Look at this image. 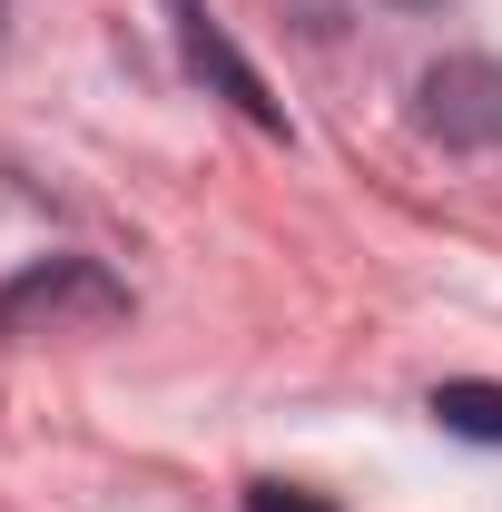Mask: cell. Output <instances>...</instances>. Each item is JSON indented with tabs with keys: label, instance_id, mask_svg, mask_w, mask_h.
<instances>
[{
	"label": "cell",
	"instance_id": "cell-1",
	"mask_svg": "<svg viewBox=\"0 0 502 512\" xmlns=\"http://www.w3.org/2000/svg\"><path fill=\"white\" fill-rule=\"evenodd\" d=\"M128 316V286L89 256H40L0 286V345L20 335H79V325H119Z\"/></svg>",
	"mask_w": 502,
	"mask_h": 512
},
{
	"label": "cell",
	"instance_id": "cell-2",
	"mask_svg": "<svg viewBox=\"0 0 502 512\" xmlns=\"http://www.w3.org/2000/svg\"><path fill=\"white\" fill-rule=\"evenodd\" d=\"M414 119L443 148H502V60H483V50L434 60L414 79Z\"/></svg>",
	"mask_w": 502,
	"mask_h": 512
},
{
	"label": "cell",
	"instance_id": "cell-3",
	"mask_svg": "<svg viewBox=\"0 0 502 512\" xmlns=\"http://www.w3.org/2000/svg\"><path fill=\"white\" fill-rule=\"evenodd\" d=\"M168 10H178V50H188L197 79H207L217 99H237V119H256L266 138H286V109H276V99H266V79L237 60V40L217 30V10H207V0H168Z\"/></svg>",
	"mask_w": 502,
	"mask_h": 512
},
{
	"label": "cell",
	"instance_id": "cell-4",
	"mask_svg": "<svg viewBox=\"0 0 502 512\" xmlns=\"http://www.w3.org/2000/svg\"><path fill=\"white\" fill-rule=\"evenodd\" d=\"M434 424L463 444H502V384H473V375L434 384Z\"/></svg>",
	"mask_w": 502,
	"mask_h": 512
},
{
	"label": "cell",
	"instance_id": "cell-5",
	"mask_svg": "<svg viewBox=\"0 0 502 512\" xmlns=\"http://www.w3.org/2000/svg\"><path fill=\"white\" fill-rule=\"evenodd\" d=\"M247 512H335V503H315L296 483H247Z\"/></svg>",
	"mask_w": 502,
	"mask_h": 512
},
{
	"label": "cell",
	"instance_id": "cell-6",
	"mask_svg": "<svg viewBox=\"0 0 502 512\" xmlns=\"http://www.w3.org/2000/svg\"><path fill=\"white\" fill-rule=\"evenodd\" d=\"M394 10H443V0H394Z\"/></svg>",
	"mask_w": 502,
	"mask_h": 512
},
{
	"label": "cell",
	"instance_id": "cell-7",
	"mask_svg": "<svg viewBox=\"0 0 502 512\" xmlns=\"http://www.w3.org/2000/svg\"><path fill=\"white\" fill-rule=\"evenodd\" d=\"M0 10H10V0H0Z\"/></svg>",
	"mask_w": 502,
	"mask_h": 512
}]
</instances>
